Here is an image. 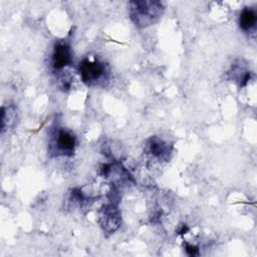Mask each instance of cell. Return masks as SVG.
I'll return each mask as SVG.
<instances>
[{"label": "cell", "mask_w": 257, "mask_h": 257, "mask_svg": "<svg viewBox=\"0 0 257 257\" xmlns=\"http://www.w3.org/2000/svg\"><path fill=\"white\" fill-rule=\"evenodd\" d=\"M131 15L136 25L147 26L153 23L162 13L163 7L159 2L137 1L131 3Z\"/></svg>", "instance_id": "obj_1"}, {"label": "cell", "mask_w": 257, "mask_h": 257, "mask_svg": "<svg viewBox=\"0 0 257 257\" xmlns=\"http://www.w3.org/2000/svg\"><path fill=\"white\" fill-rule=\"evenodd\" d=\"M79 74L84 83L87 85L96 84L106 78V65L97 59H83L79 63Z\"/></svg>", "instance_id": "obj_2"}, {"label": "cell", "mask_w": 257, "mask_h": 257, "mask_svg": "<svg viewBox=\"0 0 257 257\" xmlns=\"http://www.w3.org/2000/svg\"><path fill=\"white\" fill-rule=\"evenodd\" d=\"M76 146V139L73 134L64 128H58L50 142V152L58 156H71Z\"/></svg>", "instance_id": "obj_3"}, {"label": "cell", "mask_w": 257, "mask_h": 257, "mask_svg": "<svg viewBox=\"0 0 257 257\" xmlns=\"http://www.w3.org/2000/svg\"><path fill=\"white\" fill-rule=\"evenodd\" d=\"M72 56L70 47L66 43L55 44L51 54V66L54 70L63 69L71 63Z\"/></svg>", "instance_id": "obj_4"}, {"label": "cell", "mask_w": 257, "mask_h": 257, "mask_svg": "<svg viewBox=\"0 0 257 257\" xmlns=\"http://www.w3.org/2000/svg\"><path fill=\"white\" fill-rule=\"evenodd\" d=\"M257 23V14L253 8H244L239 16V26L245 32H251L255 29Z\"/></svg>", "instance_id": "obj_5"}, {"label": "cell", "mask_w": 257, "mask_h": 257, "mask_svg": "<svg viewBox=\"0 0 257 257\" xmlns=\"http://www.w3.org/2000/svg\"><path fill=\"white\" fill-rule=\"evenodd\" d=\"M149 153L157 158H161L168 153V146L164 142L158 139H152L148 145Z\"/></svg>", "instance_id": "obj_6"}, {"label": "cell", "mask_w": 257, "mask_h": 257, "mask_svg": "<svg viewBox=\"0 0 257 257\" xmlns=\"http://www.w3.org/2000/svg\"><path fill=\"white\" fill-rule=\"evenodd\" d=\"M115 216H119L118 212L116 211V209L112 206H106L103 210V215L101 216V219L103 220L102 224L106 227H109V230L114 231L117 227L114 225L113 222H111V217H115Z\"/></svg>", "instance_id": "obj_7"}, {"label": "cell", "mask_w": 257, "mask_h": 257, "mask_svg": "<svg viewBox=\"0 0 257 257\" xmlns=\"http://www.w3.org/2000/svg\"><path fill=\"white\" fill-rule=\"evenodd\" d=\"M186 251L189 255H192V256L198 254V248L193 246V245H187L186 246Z\"/></svg>", "instance_id": "obj_8"}, {"label": "cell", "mask_w": 257, "mask_h": 257, "mask_svg": "<svg viewBox=\"0 0 257 257\" xmlns=\"http://www.w3.org/2000/svg\"><path fill=\"white\" fill-rule=\"evenodd\" d=\"M187 231H188L187 226H186V225H183V226H182V229L179 231V233H180V234H184V233L187 232Z\"/></svg>", "instance_id": "obj_9"}]
</instances>
